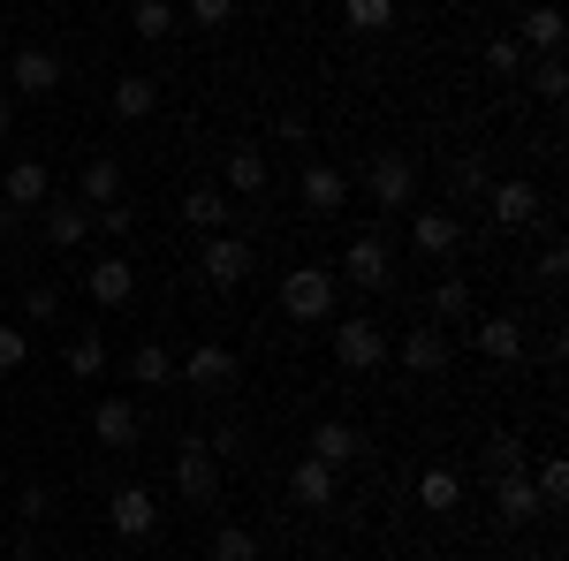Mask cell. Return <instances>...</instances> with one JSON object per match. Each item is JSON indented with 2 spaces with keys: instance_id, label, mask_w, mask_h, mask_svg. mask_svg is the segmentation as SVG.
Returning <instances> with one entry per match:
<instances>
[{
  "instance_id": "cell-1",
  "label": "cell",
  "mask_w": 569,
  "mask_h": 561,
  "mask_svg": "<svg viewBox=\"0 0 569 561\" xmlns=\"http://www.w3.org/2000/svg\"><path fill=\"white\" fill-rule=\"evenodd\" d=\"M335 297H342V281H335L327 266H297V273L281 281V311H289V319H305V327H311V319H327Z\"/></svg>"
},
{
  "instance_id": "cell-2",
  "label": "cell",
  "mask_w": 569,
  "mask_h": 561,
  "mask_svg": "<svg viewBox=\"0 0 569 561\" xmlns=\"http://www.w3.org/2000/svg\"><path fill=\"white\" fill-rule=\"evenodd\" d=\"M176 493L190 501V509H213L220 501V463H213V448H206L198 432L176 448Z\"/></svg>"
},
{
  "instance_id": "cell-3",
  "label": "cell",
  "mask_w": 569,
  "mask_h": 561,
  "mask_svg": "<svg viewBox=\"0 0 569 561\" xmlns=\"http://www.w3.org/2000/svg\"><path fill=\"white\" fill-rule=\"evenodd\" d=\"M61 53L53 46H23L16 61H8V84H16V99H46V91H61Z\"/></svg>"
},
{
  "instance_id": "cell-4",
  "label": "cell",
  "mask_w": 569,
  "mask_h": 561,
  "mask_svg": "<svg viewBox=\"0 0 569 561\" xmlns=\"http://www.w3.org/2000/svg\"><path fill=\"white\" fill-rule=\"evenodd\" d=\"M365 190H372V206H380V213H402V206L418 198V168H410L402 152H380L372 174H365Z\"/></svg>"
},
{
  "instance_id": "cell-5",
  "label": "cell",
  "mask_w": 569,
  "mask_h": 561,
  "mask_svg": "<svg viewBox=\"0 0 569 561\" xmlns=\"http://www.w3.org/2000/svg\"><path fill=\"white\" fill-rule=\"evenodd\" d=\"M388 334L372 327V319H342V334H335V364L342 372H372V364H388Z\"/></svg>"
},
{
  "instance_id": "cell-6",
  "label": "cell",
  "mask_w": 569,
  "mask_h": 561,
  "mask_svg": "<svg viewBox=\"0 0 569 561\" xmlns=\"http://www.w3.org/2000/svg\"><path fill=\"white\" fill-rule=\"evenodd\" d=\"M206 281H213V289H243V281H251V243L228 236V228L206 236Z\"/></svg>"
},
{
  "instance_id": "cell-7",
  "label": "cell",
  "mask_w": 569,
  "mask_h": 561,
  "mask_svg": "<svg viewBox=\"0 0 569 561\" xmlns=\"http://www.w3.org/2000/svg\"><path fill=\"white\" fill-rule=\"evenodd\" d=\"M342 281H357V289H388L395 281V251L380 243V236H357L350 251H342Z\"/></svg>"
},
{
  "instance_id": "cell-8",
  "label": "cell",
  "mask_w": 569,
  "mask_h": 561,
  "mask_svg": "<svg viewBox=\"0 0 569 561\" xmlns=\"http://www.w3.org/2000/svg\"><path fill=\"white\" fill-rule=\"evenodd\" d=\"M493 509H501V523H539L547 517V501H539V485H531L525 471H493Z\"/></svg>"
},
{
  "instance_id": "cell-9",
  "label": "cell",
  "mask_w": 569,
  "mask_h": 561,
  "mask_svg": "<svg viewBox=\"0 0 569 561\" xmlns=\"http://www.w3.org/2000/svg\"><path fill=\"white\" fill-rule=\"evenodd\" d=\"M137 432H144V418H137V402H91V440L99 448H137Z\"/></svg>"
},
{
  "instance_id": "cell-10",
  "label": "cell",
  "mask_w": 569,
  "mask_h": 561,
  "mask_svg": "<svg viewBox=\"0 0 569 561\" xmlns=\"http://www.w3.org/2000/svg\"><path fill=\"white\" fill-rule=\"evenodd\" d=\"M289 493H297V509H335L342 471H335V463H319V455H305V463L289 471Z\"/></svg>"
},
{
  "instance_id": "cell-11",
  "label": "cell",
  "mask_w": 569,
  "mask_h": 561,
  "mask_svg": "<svg viewBox=\"0 0 569 561\" xmlns=\"http://www.w3.org/2000/svg\"><path fill=\"white\" fill-rule=\"evenodd\" d=\"M107 523H114L122 539H152V523H160V501H152L144 485H122V493L107 501Z\"/></svg>"
},
{
  "instance_id": "cell-12",
  "label": "cell",
  "mask_w": 569,
  "mask_h": 561,
  "mask_svg": "<svg viewBox=\"0 0 569 561\" xmlns=\"http://www.w3.org/2000/svg\"><path fill=\"white\" fill-rule=\"evenodd\" d=\"M471 349L479 357H493V364H525V319H479V334H471Z\"/></svg>"
},
{
  "instance_id": "cell-13",
  "label": "cell",
  "mask_w": 569,
  "mask_h": 561,
  "mask_svg": "<svg viewBox=\"0 0 569 561\" xmlns=\"http://www.w3.org/2000/svg\"><path fill=\"white\" fill-rule=\"evenodd\" d=\"M448 357H456V349H448V334H440V327L402 334V372H418V380H440V372H448Z\"/></svg>"
},
{
  "instance_id": "cell-14",
  "label": "cell",
  "mask_w": 569,
  "mask_h": 561,
  "mask_svg": "<svg viewBox=\"0 0 569 561\" xmlns=\"http://www.w3.org/2000/svg\"><path fill=\"white\" fill-rule=\"evenodd\" d=\"M39 213H46V243H53V251H77V243L91 236V206H69V198H46Z\"/></svg>"
},
{
  "instance_id": "cell-15",
  "label": "cell",
  "mask_w": 569,
  "mask_h": 561,
  "mask_svg": "<svg viewBox=\"0 0 569 561\" xmlns=\"http://www.w3.org/2000/svg\"><path fill=\"white\" fill-rule=\"evenodd\" d=\"M311 455L342 471V463H357V455H365V432L342 425V418H319V425H311Z\"/></svg>"
},
{
  "instance_id": "cell-16",
  "label": "cell",
  "mask_w": 569,
  "mask_h": 561,
  "mask_svg": "<svg viewBox=\"0 0 569 561\" xmlns=\"http://www.w3.org/2000/svg\"><path fill=\"white\" fill-rule=\"evenodd\" d=\"M182 372H190V388H228V380H236V349H220V342H198L190 349V357H182Z\"/></svg>"
},
{
  "instance_id": "cell-17",
  "label": "cell",
  "mask_w": 569,
  "mask_h": 561,
  "mask_svg": "<svg viewBox=\"0 0 569 561\" xmlns=\"http://www.w3.org/2000/svg\"><path fill=\"white\" fill-rule=\"evenodd\" d=\"M46 198H53L46 160H16V168H8V206H16V213H31V206H46Z\"/></svg>"
},
{
  "instance_id": "cell-18",
  "label": "cell",
  "mask_w": 569,
  "mask_h": 561,
  "mask_svg": "<svg viewBox=\"0 0 569 561\" xmlns=\"http://www.w3.org/2000/svg\"><path fill=\"white\" fill-rule=\"evenodd\" d=\"M410 243H418L426 259H448V251L463 243V220H456V213H418V220H410Z\"/></svg>"
},
{
  "instance_id": "cell-19",
  "label": "cell",
  "mask_w": 569,
  "mask_h": 561,
  "mask_svg": "<svg viewBox=\"0 0 569 561\" xmlns=\"http://www.w3.org/2000/svg\"><path fill=\"white\" fill-rule=\"evenodd\" d=\"M539 220V190L531 182H493V228H531Z\"/></svg>"
},
{
  "instance_id": "cell-20",
  "label": "cell",
  "mask_w": 569,
  "mask_h": 561,
  "mask_svg": "<svg viewBox=\"0 0 569 561\" xmlns=\"http://www.w3.org/2000/svg\"><path fill=\"white\" fill-rule=\"evenodd\" d=\"M342 198H350V182H342V168L311 160V168H305V206H311V213H342Z\"/></svg>"
},
{
  "instance_id": "cell-21",
  "label": "cell",
  "mask_w": 569,
  "mask_h": 561,
  "mask_svg": "<svg viewBox=\"0 0 569 561\" xmlns=\"http://www.w3.org/2000/svg\"><path fill=\"white\" fill-rule=\"evenodd\" d=\"M84 289H91V303H130V289H137L130 259H99V266L84 273Z\"/></svg>"
},
{
  "instance_id": "cell-22",
  "label": "cell",
  "mask_w": 569,
  "mask_h": 561,
  "mask_svg": "<svg viewBox=\"0 0 569 561\" xmlns=\"http://www.w3.org/2000/svg\"><path fill=\"white\" fill-rule=\"evenodd\" d=\"M220 174H228V190H236V198H259V190H266V152H259V144H236Z\"/></svg>"
},
{
  "instance_id": "cell-23",
  "label": "cell",
  "mask_w": 569,
  "mask_h": 561,
  "mask_svg": "<svg viewBox=\"0 0 569 561\" xmlns=\"http://www.w3.org/2000/svg\"><path fill=\"white\" fill-rule=\"evenodd\" d=\"M122 198V160H84V206H114Z\"/></svg>"
},
{
  "instance_id": "cell-24",
  "label": "cell",
  "mask_w": 569,
  "mask_h": 561,
  "mask_svg": "<svg viewBox=\"0 0 569 561\" xmlns=\"http://www.w3.org/2000/svg\"><path fill=\"white\" fill-rule=\"evenodd\" d=\"M152 107H160V84H152V77H122V84H114V114H122V122H144Z\"/></svg>"
},
{
  "instance_id": "cell-25",
  "label": "cell",
  "mask_w": 569,
  "mask_h": 561,
  "mask_svg": "<svg viewBox=\"0 0 569 561\" xmlns=\"http://www.w3.org/2000/svg\"><path fill=\"white\" fill-rule=\"evenodd\" d=\"M517 39L539 46V53H555V46H562V8H555V0H539V8L525 16V31H517Z\"/></svg>"
},
{
  "instance_id": "cell-26",
  "label": "cell",
  "mask_w": 569,
  "mask_h": 561,
  "mask_svg": "<svg viewBox=\"0 0 569 561\" xmlns=\"http://www.w3.org/2000/svg\"><path fill=\"white\" fill-rule=\"evenodd\" d=\"M182 220L206 228V236H220V228H228V198H220V190H190V198H182Z\"/></svg>"
},
{
  "instance_id": "cell-27",
  "label": "cell",
  "mask_w": 569,
  "mask_h": 561,
  "mask_svg": "<svg viewBox=\"0 0 569 561\" xmlns=\"http://www.w3.org/2000/svg\"><path fill=\"white\" fill-rule=\"evenodd\" d=\"M130 372H137V388H168V380H176V357H168L160 342H137Z\"/></svg>"
},
{
  "instance_id": "cell-28",
  "label": "cell",
  "mask_w": 569,
  "mask_h": 561,
  "mask_svg": "<svg viewBox=\"0 0 569 561\" xmlns=\"http://www.w3.org/2000/svg\"><path fill=\"white\" fill-rule=\"evenodd\" d=\"M418 501H426L433 517H448V509L463 501V478H456V471H426V478H418Z\"/></svg>"
},
{
  "instance_id": "cell-29",
  "label": "cell",
  "mask_w": 569,
  "mask_h": 561,
  "mask_svg": "<svg viewBox=\"0 0 569 561\" xmlns=\"http://www.w3.org/2000/svg\"><path fill=\"white\" fill-rule=\"evenodd\" d=\"M342 16H350V31H365V39H380L395 23V0H342Z\"/></svg>"
},
{
  "instance_id": "cell-30",
  "label": "cell",
  "mask_w": 569,
  "mask_h": 561,
  "mask_svg": "<svg viewBox=\"0 0 569 561\" xmlns=\"http://www.w3.org/2000/svg\"><path fill=\"white\" fill-rule=\"evenodd\" d=\"M213 561H259V539L243 523H213Z\"/></svg>"
},
{
  "instance_id": "cell-31",
  "label": "cell",
  "mask_w": 569,
  "mask_h": 561,
  "mask_svg": "<svg viewBox=\"0 0 569 561\" xmlns=\"http://www.w3.org/2000/svg\"><path fill=\"white\" fill-rule=\"evenodd\" d=\"M130 23H137V39H168V31H176V8H168V0H144V8H130Z\"/></svg>"
},
{
  "instance_id": "cell-32",
  "label": "cell",
  "mask_w": 569,
  "mask_h": 561,
  "mask_svg": "<svg viewBox=\"0 0 569 561\" xmlns=\"http://www.w3.org/2000/svg\"><path fill=\"white\" fill-rule=\"evenodd\" d=\"M69 372H77V380H99V372H107V342H99V334L69 342Z\"/></svg>"
},
{
  "instance_id": "cell-33",
  "label": "cell",
  "mask_w": 569,
  "mask_h": 561,
  "mask_svg": "<svg viewBox=\"0 0 569 561\" xmlns=\"http://www.w3.org/2000/svg\"><path fill=\"white\" fill-rule=\"evenodd\" d=\"M486 463H493V471H525V440H517V432H493V440H486Z\"/></svg>"
},
{
  "instance_id": "cell-34",
  "label": "cell",
  "mask_w": 569,
  "mask_h": 561,
  "mask_svg": "<svg viewBox=\"0 0 569 561\" xmlns=\"http://www.w3.org/2000/svg\"><path fill=\"white\" fill-rule=\"evenodd\" d=\"M433 311H440V319H471V281H440Z\"/></svg>"
},
{
  "instance_id": "cell-35",
  "label": "cell",
  "mask_w": 569,
  "mask_h": 561,
  "mask_svg": "<svg viewBox=\"0 0 569 561\" xmlns=\"http://www.w3.org/2000/svg\"><path fill=\"white\" fill-rule=\"evenodd\" d=\"M531 485H539V501H547V509H555V501H562V493H569V463H562V455H547V463H539V478H531Z\"/></svg>"
},
{
  "instance_id": "cell-36",
  "label": "cell",
  "mask_w": 569,
  "mask_h": 561,
  "mask_svg": "<svg viewBox=\"0 0 569 561\" xmlns=\"http://www.w3.org/2000/svg\"><path fill=\"white\" fill-rule=\"evenodd\" d=\"M23 319H31V327H53V319H61V297H53V289H23Z\"/></svg>"
},
{
  "instance_id": "cell-37",
  "label": "cell",
  "mask_w": 569,
  "mask_h": 561,
  "mask_svg": "<svg viewBox=\"0 0 569 561\" xmlns=\"http://www.w3.org/2000/svg\"><path fill=\"white\" fill-rule=\"evenodd\" d=\"M486 69H493V77H517V69H525V46H517V39H493V46H486Z\"/></svg>"
},
{
  "instance_id": "cell-38",
  "label": "cell",
  "mask_w": 569,
  "mask_h": 561,
  "mask_svg": "<svg viewBox=\"0 0 569 561\" xmlns=\"http://www.w3.org/2000/svg\"><path fill=\"white\" fill-rule=\"evenodd\" d=\"M531 91H539V99H562V91H569V69L555 61V53L539 61V77H531Z\"/></svg>"
},
{
  "instance_id": "cell-39",
  "label": "cell",
  "mask_w": 569,
  "mask_h": 561,
  "mask_svg": "<svg viewBox=\"0 0 569 561\" xmlns=\"http://www.w3.org/2000/svg\"><path fill=\"white\" fill-rule=\"evenodd\" d=\"M23 357H31V334L23 327H0V372H16Z\"/></svg>"
},
{
  "instance_id": "cell-40",
  "label": "cell",
  "mask_w": 569,
  "mask_h": 561,
  "mask_svg": "<svg viewBox=\"0 0 569 561\" xmlns=\"http://www.w3.org/2000/svg\"><path fill=\"white\" fill-rule=\"evenodd\" d=\"M228 16H236V0H190V23H198V31H220Z\"/></svg>"
},
{
  "instance_id": "cell-41",
  "label": "cell",
  "mask_w": 569,
  "mask_h": 561,
  "mask_svg": "<svg viewBox=\"0 0 569 561\" xmlns=\"http://www.w3.org/2000/svg\"><path fill=\"white\" fill-rule=\"evenodd\" d=\"M91 228H99V236H130V228H137V213L122 206V198H114V206H99V220H91Z\"/></svg>"
},
{
  "instance_id": "cell-42",
  "label": "cell",
  "mask_w": 569,
  "mask_h": 561,
  "mask_svg": "<svg viewBox=\"0 0 569 561\" xmlns=\"http://www.w3.org/2000/svg\"><path fill=\"white\" fill-rule=\"evenodd\" d=\"M206 448H213V463H236V455H243V425H220Z\"/></svg>"
},
{
  "instance_id": "cell-43",
  "label": "cell",
  "mask_w": 569,
  "mask_h": 561,
  "mask_svg": "<svg viewBox=\"0 0 569 561\" xmlns=\"http://www.w3.org/2000/svg\"><path fill=\"white\" fill-rule=\"evenodd\" d=\"M448 182H456V190H463V198H471V190H486V168H479V160H471V152H463V160H456V168H448Z\"/></svg>"
},
{
  "instance_id": "cell-44",
  "label": "cell",
  "mask_w": 569,
  "mask_h": 561,
  "mask_svg": "<svg viewBox=\"0 0 569 561\" xmlns=\"http://www.w3.org/2000/svg\"><path fill=\"white\" fill-rule=\"evenodd\" d=\"M46 509H53V493H46V485H23V523H39Z\"/></svg>"
},
{
  "instance_id": "cell-45",
  "label": "cell",
  "mask_w": 569,
  "mask_h": 561,
  "mask_svg": "<svg viewBox=\"0 0 569 561\" xmlns=\"http://www.w3.org/2000/svg\"><path fill=\"white\" fill-rule=\"evenodd\" d=\"M539 273H547V281H562V273H569V251H562V243H547V251H539Z\"/></svg>"
},
{
  "instance_id": "cell-46",
  "label": "cell",
  "mask_w": 569,
  "mask_h": 561,
  "mask_svg": "<svg viewBox=\"0 0 569 561\" xmlns=\"http://www.w3.org/2000/svg\"><path fill=\"white\" fill-rule=\"evenodd\" d=\"M16 130V91H0V137Z\"/></svg>"
},
{
  "instance_id": "cell-47",
  "label": "cell",
  "mask_w": 569,
  "mask_h": 561,
  "mask_svg": "<svg viewBox=\"0 0 569 561\" xmlns=\"http://www.w3.org/2000/svg\"><path fill=\"white\" fill-rule=\"evenodd\" d=\"M0 228H16V206H8V198H0Z\"/></svg>"
},
{
  "instance_id": "cell-48",
  "label": "cell",
  "mask_w": 569,
  "mask_h": 561,
  "mask_svg": "<svg viewBox=\"0 0 569 561\" xmlns=\"http://www.w3.org/2000/svg\"><path fill=\"white\" fill-rule=\"evenodd\" d=\"M130 8H144V0H130Z\"/></svg>"
}]
</instances>
